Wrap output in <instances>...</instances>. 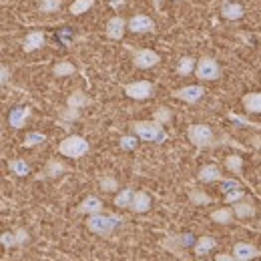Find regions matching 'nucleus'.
<instances>
[{
  "instance_id": "obj_39",
  "label": "nucleus",
  "mask_w": 261,
  "mask_h": 261,
  "mask_svg": "<svg viewBox=\"0 0 261 261\" xmlns=\"http://www.w3.org/2000/svg\"><path fill=\"white\" fill-rule=\"evenodd\" d=\"M61 117L66 121H74L79 119V109H72V107H66L65 111H61Z\"/></svg>"
},
{
  "instance_id": "obj_30",
  "label": "nucleus",
  "mask_w": 261,
  "mask_h": 261,
  "mask_svg": "<svg viewBox=\"0 0 261 261\" xmlns=\"http://www.w3.org/2000/svg\"><path fill=\"white\" fill-rule=\"evenodd\" d=\"M63 0H38V10L40 12H57L61 10Z\"/></svg>"
},
{
  "instance_id": "obj_8",
  "label": "nucleus",
  "mask_w": 261,
  "mask_h": 261,
  "mask_svg": "<svg viewBox=\"0 0 261 261\" xmlns=\"http://www.w3.org/2000/svg\"><path fill=\"white\" fill-rule=\"evenodd\" d=\"M125 95L135 100H145L153 95V85L149 81H137L125 87Z\"/></svg>"
},
{
  "instance_id": "obj_4",
  "label": "nucleus",
  "mask_w": 261,
  "mask_h": 261,
  "mask_svg": "<svg viewBox=\"0 0 261 261\" xmlns=\"http://www.w3.org/2000/svg\"><path fill=\"white\" fill-rule=\"evenodd\" d=\"M187 137H189V141L195 145L197 149H207V147H213L215 143V137H213V130L209 125H191L189 129H187Z\"/></svg>"
},
{
  "instance_id": "obj_22",
  "label": "nucleus",
  "mask_w": 261,
  "mask_h": 261,
  "mask_svg": "<svg viewBox=\"0 0 261 261\" xmlns=\"http://www.w3.org/2000/svg\"><path fill=\"white\" fill-rule=\"evenodd\" d=\"M233 215H235L233 207H223V209H217V211L211 213V221L221 223V225H227V223L233 221Z\"/></svg>"
},
{
  "instance_id": "obj_9",
  "label": "nucleus",
  "mask_w": 261,
  "mask_h": 261,
  "mask_svg": "<svg viewBox=\"0 0 261 261\" xmlns=\"http://www.w3.org/2000/svg\"><path fill=\"white\" fill-rule=\"evenodd\" d=\"M129 31L135 34H145V33H153L155 31V22L145 16V14H137L129 20Z\"/></svg>"
},
{
  "instance_id": "obj_35",
  "label": "nucleus",
  "mask_w": 261,
  "mask_h": 261,
  "mask_svg": "<svg viewBox=\"0 0 261 261\" xmlns=\"http://www.w3.org/2000/svg\"><path fill=\"white\" fill-rule=\"evenodd\" d=\"M98 185H100L102 191H117V189H119V183H117V179H113V177H102V179L98 181Z\"/></svg>"
},
{
  "instance_id": "obj_2",
  "label": "nucleus",
  "mask_w": 261,
  "mask_h": 261,
  "mask_svg": "<svg viewBox=\"0 0 261 261\" xmlns=\"http://www.w3.org/2000/svg\"><path fill=\"white\" fill-rule=\"evenodd\" d=\"M125 219L119 217V215H102V213H95V215H89V221H87V227L91 233L100 235V237H109L115 229L119 227Z\"/></svg>"
},
{
  "instance_id": "obj_20",
  "label": "nucleus",
  "mask_w": 261,
  "mask_h": 261,
  "mask_svg": "<svg viewBox=\"0 0 261 261\" xmlns=\"http://www.w3.org/2000/svg\"><path fill=\"white\" fill-rule=\"evenodd\" d=\"M243 109L247 113H257L261 115V93H247L245 97L241 98Z\"/></svg>"
},
{
  "instance_id": "obj_29",
  "label": "nucleus",
  "mask_w": 261,
  "mask_h": 261,
  "mask_svg": "<svg viewBox=\"0 0 261 261\" xmlns=\"http://www.w3.org/2000/svg\"><path fill=\"white\" fill-rule=\"evenodd\" d=\"M44 141H46V137L42 133H27V137L22 141V147L24 149H31V147H36V145H40Z\"/></svg>"
},
{
  "instance_id": "obj_13",
  "label": "nucleus",
  "mask_w": 261,
  "mask_h": 261,
  "mask_svg": "<svg viewBox=\"0 0 261 261\" xmlns=\"http://www.w3.org/2000/svg\"><path fill=\"white\" fill-rule=\"evenodd\" d=\"M129 209L133 213H147L151 209V197L147 195L145 191H135V197L130 201Z\"/></svg>"
},
{
  "instance_id": "obj_17",
  "label": "nucleus",
  "mask_w": 261,
  "mask_h": 261,
  "mask_svg": "<svg viewBox=\"0 0 261 261\" xmlns=\"http://www.w3.org/2000/svg\"><path fill=\"white\" fill-rule=\"evenodd\" d=\"M102 201L98 197H87L83 199V203L79 205V213H85V215H95V213H102Z\"/></svg>"
},
{
  "instance_id": "obj_14",
  "label": "nucleus",
  "mask_w": 261,
  "mask_h": 261,
  "mask_svg": "<svg viewBox=\"0 0 261 261\" xmlns=\"http://www.w3.org/2000/svg\"><path fill=\"white\" fill-rule=\"evenodd\" d=\"M233 255H235V259L247 261V259L257 257L259 251H257V247H253L251 243H235V247H233Z\"/></svg>"
},
{
  "instance_id": "obj_24",
  "label": "nucleus",
  "mask_w": 261,
  "mask_h": 261,
  "mask_svg": "<svg viewBox=\"0 0 261 261\" xmlns=\"http://www.w3.org/2000/svg\"><path fill=\"white\" fill-rule=\"evenodd\" d=\"M93 4H95V0H74L72 4H70V14H74V16H79V14H85L87 10H91L93 8Z\"/></svg>"
},
{
  "instance_id": "obj_27",
  "label": "nucleus",
  "mask_w": 261,
  "mask_h": 261,
  "mask_svg": "<svg viewBox=\"0 0 261 261\" xmlns=\"http://www.w3.org/2000/svg\"><path fill=\"white\" fill-rule=\"evenodd\" d=\"M66 171V167L59 159H50L48 163H46V169H44V173L48 175V177H59V175H63Z\"/></svg>"
},
{
  "instance_id": "obj_31",
  "label": "nucleus",
  "mask_w": 261,
  "mask_h": 261,
  "mask_svg": "<svg viewBox=\"0 0 261 261\" xmlns=\"http://www.w3.org/2000/svg\"><path fill=\"white\" fill-rule=\"evenodd\" d=\"M189 201H191L193 205H209V203H211V197L207 195V193H203L201 189H193V191L189 193Z\"/></svg>"
},
{
  "instance_id": "obj_15",
  "label": "nucleus",
  "mask_w": 261,
  "mask_h": 261,
  "mask_svg": "<svg viewBox=\"0 0 261 261\" xmlns=\"http://www.w3.org/2000/svg\"><path fill=\"white\" fill-rule=\"evenodd\" d=\"M44 34L40 33V31H33V33L27 34V38H24V42H22V50L24 53H34V50H38L40 46H44Z\"/></svg>"
},
{
  "instance_id": "obj_19",
  "label": "nucleus",
  "mask_w": 261,
  "mask_h": 261,
  "mask_svg": "<svg viewBox=\"0 0 261 261\" xmlns=\"http://www.w3.org/2000/svg\"><path fill=\"white\" fill-rule=\"evenodd\" d=\"M243 12H245L243 6L237 2H223V6H221V16L227 20H239L243 16Z\"/></svg>"
},
{
  "instance_id": "obj_33",
  "label": "nucleus",
  "mask_w": 261,
  "mask_h": 261,
  "mask_svg": "<svg viewBox=\"0 0 261 261\" xmlns=\"http://www.w3.org/2000/svg\"><path fill=\"white\" fill-rule=\"evenodd\" d=\"M225 167H227L231 173H241V169H243V159H241L239 155H229L227 159H225Z\"/></svg>"
},
{
  "instance_id": "obj_5",
  "label": "nucleus",
  "mask_w": 261,
  "mask_h": 261,
  "mask_svg": "<svg viewBox=\"0 0 261 261\" xmlns=\"http://www.w3.org/2000/svg\"><path fill=\"white\" fill-rule=\"evenodd\" d=\"M189 245H193V235L191 233L169 235V237H165L163 241H161V247L167 249V251H171V253H175V255H181V251L185 247H189Z\"/></svg>"
},
{
  "instance_id": "obj_36",
  "label": "nucleus",
  "mask_w": 261,
  "mask_h": 261,
  "mask_svg": "<svg viewBox=\"0 0 261 261\" xmlns=\"http://www.w3.org/2000/svg\"><path fill=\"white\" fill-rule=\"evenodd\" d=\"M155 121H159V123H171V109H167V107H159L157 111H155Z\"/></svg>"
},
{
  "instance_id": "obj_32",
  "label": "nucleus",
  "mask_w": 261,
  "mask_h": 261,
  "mask_svg": "<svg viewBox=\"0 0 261 261\" xmlns=\"http://www.w3.org/2000/svg\"><path fill=\"white\" fill-rule=\"evenodd\" d=\"M53 72H55V76H70V74H74V65H70V63L63 61V63L55 65Z\"/></svg>"
},
{
  "instance_id": "obj_21",
  "label": "nucleus",
  "mask_w": 261,
  "mask_h": 261,
  "mask_svg": "<svg viewBox=\"0 0 261 261\" xmlns=\"http://www.w3.org/2000/svg\"><path fill=\"white\" fill-rule=\"evenodd\" d=\"M233 211H235V217H239V219H247V217L255 215V207L251 201H237L233 205Z\"/></svg>"
},
{
  "instance_id": "obj_26",
  "label": "nucleus",
  "mask_w": 261,
  "mask_h": 261,
  "mask_svg": "<svg viewBox=\"0 0 261 261\" xmlns=\"http://www.w3.org/2000/svg\"><path fill=\"white\" fill-rule=\"evenodd\" d=\"M8 169H10L12 173H16L18 177H27V175L31 173V167L27 165V161H22V159H14V161H10V163H8Z\"/></svg>"
},
{
  "instance_id": "obj_16",
  "label": "nucleus",
  "mask_w": 261,
  "mask_h": 261,
  "mask_svg": "<svg viewBox=\"0 0 261 261\" xmlns=\"http://www.w3.org/2000/svg\"><path fill=\"white\" fill-rule=\"evenodd\" d=\"M197 179L201 183H215V181H221V171L217 165H205L199 169V175Z\"/></svg>"
},
{
  "instance_id": "obj_7",
  "label": "nucleus",
  "mask_w": 261,
  "mask_h": 261,
  "mask_svg": "<svg viewBox=\"0 0 261 261\" xmlns=\"http://www.w3.org/2000/svg\"><path fill=\"white\" fill-rule=\"evenodd\" d=\"M130 53H133V63H135V66H139L143 70L153 68V66L161 61V57L155 50H149V48H141V50L130 48Z\"/></svg>"
},
{
  "instance_id": "obj_23",
  "label": "nucleus",
  "mask_w": 261,
  "mask_h": 261,
  "mask_svg": "<svg viewBox=\"0 0 261 261\" xmlns=\"http://www.w3.org/2000/svg\"><path fill=\"white\" fill-rule=\"evenodd\" d=\"M91 100L89 97L85 95V93H81V91H74V93H70L68 98H66V107H72V109H83L85 105H89Z\"/></svg>"
},
{
  "instance_id": "obj_1",
  "label": "nucleus",
  "mask_w": 261,
  "mask_h": 261,
  "mask_svg": "<svg viewBox=\"0 0 261 261\" xmlns=\"http://www.w3.org/2000/svg\"><path fill=\"white\" fill-rule=\"evenodd\" d=\"M130 129L141 141H149V143H163V141H167V133L163 129V123H159V121H135L130 125Z\"/></svg>"
},
{
  "instance_id": "obj_12",
  "label": "nucleus",
  "mask_w": 261,
  "mask_h": 261,
  "mask_svg": "<svg viewBox=\"0 0 261 261\" xmlns=\"http://www.w3.org/2000/svg\"><path fill=\"white\" fill-rule=\"evenodd\" d=\"M29 117H31V109L29 107H16L8 115V125L14 127V129H22L27 125V119Z\"/></svg>"
},
{
  "instance_id": "obj_37",
  "label": "nucleus",
  "mask_w": 261,
  "mask_h": 261,
  "mask_svg": "<svg viewBox=\"0 0 261 261\" xmlns=\"http://www.w3.org/2000/svg\"><path fill=\"white\" fill-rule=\"evenodd\" d=\"M119 145H121V149H123V151H133V149L139 145V141H137V135H135V137H133V135H127V137H123Z\"/></svg>"
},
{
  "instance_id": "obj_42",
  "label": "nucleus",
  "mask_w": 261,
  "mask_h": 261,
  "mask_svg": "<svg viewBox=\"0 0 261 261\" xmlns=\"http://www.w3.org/2000/svg\"><path fill=\"white\" fill-rule=\"evenodd\" d=\"M215 259L217 261H229V259H235V255H221V253H217V255H215Z\"/></svg>"
},
{
  "instance_id": "obj_10",
  "label": "nucleus",
  "mask_w": 261,
  "mask_h": 261,
  "mask_svg": "<svg viewBox=\"0 0 261 261\" xmlns=\"http://www.w3.org/2000/svg\"><path fill=\"white\" fill-rule=\"evenodd\" d=\"M203 95H205V89L199 87V85H191V87H185V89H179V91L173 93L175 98H179V100H183V102H189V105L197 102Z\"/></svg>"
},
{
  "instance_id": "obj_43",
  "label": "nucleus",
  "mask_w": 261,
  "mask_h": 261,
  "mask_svg": "<svg viewBox=\"0 0 261 261\" xmlns=\"http://www.w3.org/2000/svg\"><path fill=\"white\" fill-rule=\"evenodd\" d=\"M111 4H113V6H115V8H117V6H119V4H125V0H113V2H111Z\"/></svg>"
},
{
  "instance_id": "obj_11",
  "label": "nucleus",
  "mask_w": 261,
  "mask_h": 261,
  "mask_svg": "<svg viewBox=\"0 0 261 261\" xmlns=\"http://www.w3.org/2000/svg\"><path fill=\"white\" fill-rule=\"evenodd\" d=\"M127 29H129V22H125V18L113 16V18L107 22V36H109L111 40H121Z\"/></svg>"
},
{
  "instance_id": "obj_18",
  "label": "nucleus",
  "mask_w": 261,
  "mask_h": 261,
  "mask_svg": "<svg viewBox=\"0 0 261 261\" xmlns=\"http://www.w3.org/2000/svg\"><path fill=\"white\" fill-rule=\"evenodd\" d=\"M217 247V241L213 239V237H209V235H203V237H199L195 241V245H193V251H195L197 257H203V255H207L211 249H215Z\"/></svg>"
},
{
  "instance_id": "obj_40",
  "label": "nucleus",
  "mask_w": 261,
  "mask_h": 261,
  "mask_svg": "<svg viewBox=\"0 0 261 261\" xmlns=\"http://www.w3.org/2000/svg\"><path fill=\"white\" fill-rule=\"evenodd\" d=\"M16 237H18V245H24V243L29 241V233H27V229H22V227L16 229Z\"/></svg>"
},
{
  "instance_id": "obj_34",
  "label": "nucleus",
  "mask_w": 261,
  "mask_h": 261,
  "mask_svg": "<svg viewBox=\"0 0 261 261\" xmlns=\"http://www.w3.org/2000/svg\"><path fill=\"white\" fill-rule=\"evenodd\" d=\"M0 241H2V245L6 247V249H10V247H16L18 245V237H16V231H6V233H2V237H0Z\"/></svg>"
},
{
  "instance_id": "obj_41",
  "label": "nucleus",
  "mask_w": 261,
  "mask_h": 261,
  "mask_svg": "<svg viewBox=\"0 0 261 261\" xmlns=\"http://www.w3.org/2000/svg\"><path fill=\"white\" fill-rule=\"evenodd\" d=\"M8 76H10V72H8V66L2 65V66H0V83H2V87H6V83H8Z\"/></svg>"
},
{
  "instance_id": "obj_6",
  "label": "nucleus",
  "mask_w": 261,
  "mask_h": 261,
  "mask_svg": "<svg viewBox=\"0 0 261 261\" xmlns=\"http://www.w3.org/2000/svg\"><path fill=\"white\" fill-rule=\"evenodd\" d=\"M195 74H197V79H201V81H215V79H219L221 68H219V65H217L211 57H203V59L197 63Z\"/></svg>"
},
{
  "instance_id": "obj_38",
  "label": "nucleus",
  "mask_w": 261,
  "mask_h": 261,
  "mask_svg": "<svg viewBox=\"0 0 261 261\" xmlns=\"http://www.w3.org/2000/svg\"><path fill=\"white\" fill-rule=\"evenodd\" d=\"M243 195H245V193H243V189H239V187H237V189L227 191L225 201H227V203H237V201H241V199H243Z\"/></svg>"
},
{
  "instance_id": "obj_3",
  "label": "nucleus",
  "mask_w": 261,
  "mask_h": 261,
  "mask_svg": "<svg viewBox=\"0 0 261 261\" xmlns=\"http://www.w3.org/2000/svg\"><path fill=\"white\" fill-rule=\"evenodd\" d=\"M59 153L65 155V157H70V159H79V157L89 153V143L81 135H70L65 141H61Z\"/></svg>"
},
{
  "instance_id": "obj_44",
  "label": "nucleus",
  "mask_w": 261,
  "mask_h": 261,
  "mask_svg": "<svg viewBox=\"0 0 261 261\" xmlns=\"http://www.w3.org/2000/svg\"><path fill=\"white\" fill-rule=\"evenodd\" d=\"M153 2H155V6H157V8H159V6H161V2H163V0H153Z\"/></svg>"
},
{
  "instance_id": "obj_28",
  "label": "nucleus",
  "mask_w": 261,
  "mask_h": 261,
  "mask_svg": "<svg viewBox=\"0 0 261 261\" xmlns=\"http://www.w3.org/2000/svg\"><path fill=\"white\" fill-rule=\"evenodd\" d=\"M133 197H135V191H133V189H123L119 195L115 197V205H117V207H123V209H125V207L129 209Z\"/></svg>"
},
{
  "instance_id": "obj_25",
  "label": "nucleus",
  "mask_w": 261,
  "mask_h": 261,
  "mask_svg": "<svg viewBox=\"0 0 261 261\" xmlns=\"http://www.w3.org/2000/svg\"><path fill=\"white\" fill-rule=\"evenodd\" d=\"M195 68H197V66H195V59H191V57H183V59L179 61L177 72H179L181 76H187V74H191Z\"/></svg>"
}]
</instances>
